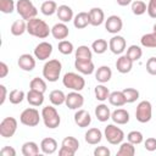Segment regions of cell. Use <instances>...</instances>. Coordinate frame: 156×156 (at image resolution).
<instances>
[{
  "label": "cell",
  "instance_id": "cell-2",
  "mask_svg": "<svg viewBox=\"0 0 156 156\" xmlns=\"http://www.w3.org/2000/svg\"><path fill=\"white\" fill-rule=\"evenodd\" d=\"M61 69H62V63L57 58L49 60L48 62H45L43 67V77L51 83L57 82L61 74Z\"/></svg>",
  "mask_w": 156,
  "mask_h": 156
},
{
  "label": "cell",
  "instance_id": "cell-9",
  "mask_svg": "<svg viewBox=\"0 0 156 156\" xmlns=\"http://www.w3.org/2000/svg\"><path fill=\"white\" fill-rule=\"evenodd\" d=\"M17 119L15 117H5L0 122V135L2 138H11L17 130Z\"/></svg>",
  "mask_w": 156,
  "mask_h": 156
},
{
  "label": "cell",
  "instance_id": "cell-10",
  "mask_svg": "<svg viewBox=\"0 0 156 156\" xmlns=\"http://www.w3.org/2000/svg\"><path fill=\"white\" fill-rule=\"evenodd\" d=\"M84 104V98L79 91H71L66 95L65 105L69 110H79Z\"/></svg>",
  "mask_w": 156,
  "mask_h": 156
},
{
  "label": "cell",
  "instance_id": "cell-8",
  "mask_svg": "<svg viewBox=\"0 0 156 156\" xmlns=\"http://www.w3.org/2000/svg\"><path fill=\"white\" fill-rule=\"evenodd\" d=\"M152 117V105L147 100H143L138 104L135 110V118L140 123H147Z\"/></svg>",
  "mask_w": 156,
  "mask_h": 156
},
{
  "label": "cell",
  "instance_id": "cell-1",
  "mask_svg": "<svg viewBox=\"0 0 156 156\" xmlns=\"http://www.w3.org/2000/svg\"><path fill=\"white\" fill-rule=\"evenodd\" d=\"M27 32L35 38L45 39L51 33V28L49 27V24L45 21H43L38 17H34V18L27 21Z\"/></svg>",
  "mask_w": 156,
  "mask_h": 156
},
{
  "label": "cell",
  "instance_id": "cell-31",
  "mask_svg": "<svg viewBox=\"0 0 156 156\" xmlns=\"http://www.w3.org/2000/svg\"><path fill=\"white\" fill-rule=\"evenodd\" d=\"M11 33L15 37H20L22 35L24 32H27V23L26 20H16L12 24H11Z\"/></svg>",
  "mask_w": 156,
  "mask_h": 156
},
{
  "label": "cell",
  "instance_id": "cell-54",
  "mask_svg": "<svg viewBox=\"0 0 156 156\" xmlns=\"http://www.w3.org/2000/svg\"><path fill=\"white\" fill-rule=\"evenodd\" d=\"M9 74V67L5 62H0V78H5Z\"/></svg>",
  "mask_w": 156,
  "mask_h": 156
},
{
  "label": "cell",
  "instance_id": "cell-34",
  "mask_svg": "<svg viewBox=\"0 0 156 156\" xmlns=\"http://www.w3.org/2000/svg\"><path fill=\"white\" fill-rule=\"evenodd\" d=\"M93 58V52L87 45H80L76 49V60H91Z\"/></svg>",
  "mask_w": 156,
  "mask_h": 156
},
{
  "label": "cell",
  "instance_id": "cell-13",
  "mask_svg": "<svg viewBox=\"0 0 156 156\" xmlns=\"http://www.w3.org/2000/svg\"><path fill=\"white\" fill-rule=\"evenodd\" d=\"M126 46H127V43H126V39L122 35L116 34L108 41V49L115 55H121L126 50Z\"/></svg>",
  "mask_w": 156,
  "mask_h": 156
},
{
  "label": "cell",
  "instance_id": "cell-5",
  "mask_svg": "<svg viewBox=\"0 0 156 156\" xmlns=\"http://www.w3.org/2000/svg\"><path fill=\"white\" fill-rule=\"evenodd\" d=\"M16 11L22 17V20L26 21H29L38 15V10L30 0H18L16 4Z\"/></svg>",
  "mask_w": 156,
  "mask_h": 156
},
{
  "label": "cell",
  "instance_id": "cell-44",
  "mask_svg": "<svg viewBox=\"0 0 156 156\" xmlns=\"http://www.w3.org/2000/svg\"><path fill=\"white\" fill-rule=\"evenodd\" d=\"M124 96H126V100H127V104H133L138 99H139V91L134 88H126L122 90Z\"/></svg>",
  "mask_w": 156,
  "mask_h": 156
},
{
  "label": "cell",
  "instance_id": "cell-18",
  "mask_svg": "<svg viewBox=\"0 0 156 156\" xmlns=\"http://www.w3.org/2000/svg\"><path fill=\"white\" fill-rule=\"evenodd\" d=\"M68 34H69V29H68V27L66 26V23H63V22L56 23V24H54L52 28H51V35H52L55 39H57V40H63V39H66V38L68 37Z\"/></svg>",
  "mask_w": 156,
  "mask_h": 156
},
{
  "label": "cell",
  "instance_id": "cell-29",
  "mask_svg": "<svg viewBox=\"0 0 156 156\" xmlns=\"http://www.w3.org/2000/svg\"><path fill=\"white\" fill-rule=\"evenodd\" d=\"M23 156H37L39 155V146L35 141H26L22 145Z\"/></svg>",
  "mask_w": 156,
  "mask_h": 156
},
{
  "label": "cell",
  "instance_id": "cell-30",
  "mask_svg": "<svg viewBox=\"0 0 156 156\" xmlns=\"http://www.w3.org/2000/svg\"><path fill=\"white\" fill-rule=\"evenodd\" d=\"M49 100L50 102L54 105V106H60L62 104H65L66 101V95L62 90H58V89H55L52 90L50 94H49Z\"/></svg>",
  "mask_w": 156,
  "mask_h": 156
},
{
  "label": "cell",
  "instance_id": "cell-3",
  "mask_svg": "<svg viewBox=\"0 0 156 156\" xmlns=\"http://www.w3.org/2000/svg\"><path fill=\"white\" fill-rule=\"evenodd\" d=\"M41 118H43V122H44L45 127L49 128V129H55L61 123V117H60L57 110L54 106H49L48 105V106L43 107Z\"/></svg>",
  "mask_w": 156,
  "mask_h": 156
},
{
  "label": "cell",
  "instance_id": "cell-53",
  "mask_svg": "<svg viewBox=\"0 0 156 156\" xmlns=\"http://www.w3.org/2000/svg\"><path fill=\"white\" fill-rule=\"evenodd\" d=\"M74 151H72V150H69L68 147H66V146H62L61 145V147H60V150H58V155L60 156H74Z\"/></svg>",
  "mask_w": 156,
  "mask_h": 156
},
{
  "label": "cell",
  "instance_id": "cell-21",
  "mask_svg": "<svg viewBox=\"0 0 156 156\" xmlns=\"http://www.w3.org/2000/svg\"><path fill=\"white\" fill-rule=\"evenodd\" d=\"M26 99H27L29 105H32L34 107H38V106H41L43 102H44V93L29 89V91L26 95Z\"/></svg>",
  "mask_w": 156,
  "mask_h": 156
},
{
  "label": "cell",
  "instance_id": "cell-56",
  "mask_svg": "<svg viewBox=\"0 0 156 156\" xmlns=\"http://www.w3.org/2000/svg\"><path fill=\"white\" fill-rule=\"evenodd\" d=\"M152 29H154V33H156V23L154 24V27H152Z\"/></svg>",
  "mask_w": 156,
  "mask_h": 156
},
{
  "label": "cell",
  "instance_id": "cell-16",
  "mask_svg": "<svg viewBox=\"0 0 156 156\" xmlns=\"http://www.w3.org/2000/svg\"><path fill=\"white\" fill-rule=\"evenodd\" d=\"M89 13V20H90V24L94 27L101 26L105 22V13L102 11V9L100 7H93L88 11Z\"/></svg>",
  "mask_w": 156,
  "mask_h": 156
},
{
  "label": "cell",
  "instance_id": "cell-26",
  "mask_svg": "<svg viewBox=\"0 0 156 156\" xmlns=\"http://www.w3.org/2000/svg\"><path fill=\"white\" fill-rule=\"evenodd\" d=\"M112 77V71L108 66H100L95 71V79L100 83H107Z\"/></svg>",
  "mask_w": 156,
  "mask_h": 156
},
{
  "label": "cell",
  "instance_id": "cell-43",
  "mask_svg": "<svg viewBox=\"0 0 156 156\" xmlns=\"http://www.w3.org/2000/svg\"><path fill=\"white\" fill-rule=\"evenodd\" d=\"M57 49H58V51H60L62 55H69V54H72L73 50H74L73 44H72L69 40H66V39L58 41Z\"/></svg>",
  "mask_w": 156,
  "mask_h": 156
},
{
  "label": "cell",
  "instance_id": "cell-7",
  "mask_svg": "<svg viewBox=\"0 0 156 156\" xmlns=\"http://www.w3.org/2000/svg\"><path fill=\"white\" fill-rule=\"evenodd\" d=\"M40 117H41V113L39 115V111L37 108L28 107V108L23 110L22 113L20 115V122L27 127H35L39 124Z\"/></svg>",
  "mask_w": 156,
  "mask_h": 156
},
{
  "label": "cell",
  "instance_id": "cell-39",
  "mask_svg": "<svg viewBox=\"0 0 156 156\" xmlns=\"http://www.w3.org/2000/svg\"><path fill=\"white\" fill-rule=\"evenodd\" d=\"M26 98V94H24V91L23 90H20V89H13V90H11L10 91V94H9V100H10V102L11 104H13V105H18V104H21L22 101H23V99Z\"/></svg>",
  "mask_w": 156,
  "mask_h": 156
},
{
  "label": "cell",
  "instance_id": "cell-48",
  "mask_svg": "<svg viewBox=\"0 0 156 156\" xmlns=\"http://www.w3.org/2000/svg\"><path fill=\"white\" fill-rule=\"evenodd\" d=\"M144 147L147 151H155L156 150V138H147L144 141Z\"/></svg>",
  "mask_w": 156,
  "mask_h": 156
},
{
  "label": "cell",
  "instance_id": "cell-14",
  "mask_svg": "<svg viewBox=\"0 0 156 156\" xmlns=\"http://www.w3.org/2000/svg\"><path fill=\"white\" fill-rule=\"evenodd\" d=\"M73 118H74V123L78 127H80V128L89 127L90 123H91V116H90V113L87 110H83V108L77 110Z\"/></svg>",
  "mask_w": 156,
  "mask_h": 156
},
{
  "label": "cell",
  "instance_id": "cell-35",
  "mask_svg": "<svg viewBox=\"0 0 156 156\" xmlns=\"http://www.w3.org/2000/svg\"><path fill=\"white\" fill-rule=\"evenodd\" d=\"M94 94H95L96 100H99V101H105V100H107L108 96H110V90H108L107 87H105V85L101 83V84H98V85L95 87Z\"/></svg>",
  "mask_w": 156,
  "mask_h": 156
},
{
  "label": "cell",
  "instance_id": "cell-19",
  "mask_svg": "<svg viewBox=\"0 0 156 156\" xmlns=\"http://www.w3.org/2000/svg\"><path fill=\"white\" fill-rule=\"evenodd\" d=\"M74 67L82 74H91L95 71V66H94V63H93L91 60H87V61L76 60L74 61Z\"/></svg>",
  "mask_w": 156,
  "mask_h": 156
},
{
  "label": "cell",
  "instance_id": "cell-41",
  "mask_svg": "<svg viewBox=\"0 0 156 156\" xmlns=\"http://www.w3.org/2000/svg\"><path fill=\"white\" fill-rule=\"evenodd\" d=\"M61 145L68 147L69 150H72L74 152H77V150L79 149V141L74 136H65L63 140H62V143H61Z\"/></svg>",
  "mask_w": 156,
  "mask_h": 156
},
{
  "label": "cell",
  "instance_id": "cell-47",
  "mask_svg": "<svg viewBox=\"0 0 156 156\" xmlns=\"http://www.w3.org/2000/svg\"><path fill=\"white\" fill-rule=\"evenodd\" d=\"M146 71L151 76H156V57H150L146 61Z\"/></svg>",
  "mask_w": 156,
  "mask_h": 156
},
{
  "label": "cell",
  "instance_id": "cell-24",
  "mask_svg": "<svg viewBox=\"0 0 156 156\" xmlns=\"http://www.w3.org/2000/svg\"><path fill=\"white\" fill-rule=\"evenodd\" d=\"M58 20L63 23H67L69 21H73V10L68 6V5H60L57 7V12H56Z\"/></svg>",
  "mask_w": 156,
  "mask_h": 156
},
{
  "label": "cell",
  "instance_id": "cell-42",
  "mask_svg": "<svg viewBox=\"0 0 156 156\" xmlns=\"http://www.w3.org/2000/svg\"><path fill=\"white\" fill-rule=\"evenodd\" d=\"M146 10H147V6H146V4H145L144 1H141V0H135V1L132 2V12H133L134 15L141 16V15H144V13L146 12Z\"/></svg>",
  "mask_w": 156,
  "mask_h": 156
},
{
  "label": "cell",
  "instance_id": "cell-11",
  "mask_svg": "<svg viewBox=\"0 0 156 156\" xmlns=\"http://www.w3.org/2000/svg\"><path fill=\"white\" fill-rule=\"evenodd\" d=\"M122 27H123L122 18L117 15H111L107 17V20H105V29L111 34L119 33L122 30Z\"/></svg>",
  "mask_w": 156,
  "mask_h": 156
},
{
  "label": "cell",
  "instance_id": "cell-38",
  "mask_svg": "<svg viewBox=\"0 0 156 156\" xmlns=\"http://www.w3.org/2000/svg\"><path fill=\"white\" fill-rule=\"evenodd\" d=\"M46 88H48L46 82L43 78H39V77L33 78L29 83V89H33V90H37V91H40V93H45Z\"/></svg>",
  "mask_w": 156,
  "mask_h": 156
},
{
  "label": "cell",
  "instance_id": "cell-49",
  "mask_svg": "<svg viewBox=\"0 0 156 156\" xmlns=\"http://www.w3.org/2000/svg\"><path fill=\"white\" fill-rule=\"evenodd\" d=\"M146 12L151 18H156V0H149Z\"/></svg>",
  "mask_w": 156,
  "mask_h": 156
},
{
  "label": "cell",
  "instance_id": "cell-15",
  "mask_svg": "<svg viewBox=\"0 0 156 156\" xmlns=\"http://www.w3.org/2000/svg\"><path fill=\"white\" fill-rule=\"evenodd\" d=\"M18 67L26 72H30L34 69L35 67V58L30 55V54H22L20 57H18Z\"/></svg>",
  "mask_w": 156,
  "mask_h": 156
},
{
  "label": "cell",
  "instance_id": "cell-28",
  "mask_svg": "<svg viewBox=\"0 0 156 156\" xmlns=\"http://www.w3.org/2000/svg\"><path fill=\"white\" fill-rule=\"evenodd\" d=\"M95 116L100 122H106L111 118V111L105 104H100L95 107Z\"/></svg>",
  "mask_w": 156,
  "mask_h": 156
},
{
  "label": "cell",
  "instance_id": "cell-25",
  "mask_svg": "<svg viewBox=\"0 0 156 156\" xmlns=\"http://www.w3.org/2000/svg\"><path fill=\"white\" fill-rule=\"evenodd\" d=\"M90 24V20H89V13L88 12H78L74 17H73V26L77 29H83L85 27H88Z\"/></svg>",
  "mask_w": 156,
  "mask_h": 156
},
{
  "label": "cell",
  "instance_id": "cell-32",
  "mask_svg": "<svg viewBox=\"0 0 156 156\" xmlns=\"http://www.w3.org/2000/svg\"><path fill=\"white\" fill-rule=\"evenodd\" d=\"M135 155V146L130 141H122L121 146L117 151V156H134Z\"/></svg>",
  "mask_w": 156,
  "mask_h": 156
},
{
  "label": "cell",
  "instance_id": "cell-27",
  "mask_svg": "<svg viewBox=\"0 0 156 156\" xmlns=\"http://www.w3.org/2000/svg\"><path fill=\"white\" fill-rule=\"evenodd\" d=\"M108 101L112 106H116V107H121L123 105L127 104V100H126V96L123 94V91L121 90H116V91H112L110 93V96H108Z\"/></svg>",
  "mask_w": 156,
  "mask_h": 156
},
{
  "label": "cell",
  "instance_id": "cell-46",
  "mask_svg": "<svg viewBox=\"0 0 156 156\" xmlns=\"http://www.w3.org/2000/svg\"><path fill=\"white\" fill-rule=\"evenodd\" d=\"M16 5L13 0H0V11L2 13H12Z\"/></svg>",
  "mask_w": 156,
  "mask_h": 156
},
{
  "label": "cell",
  "instance_id": "cell-33",
  "mask_svg": "<svg viewBox=\"0 0 156 156\" xmlns=\"http://www.w3.org/2000/svg\"><path fill=\"white\" fill-rule=\"evenodd\" d=\"M57 4L52 0H48V1H44L40 6V11L43 15L45 16H52L54 13L57 12Z\"/></svg>",
  "mask_w": 156,
  "mask_h": 156
},
{
  "label": "cell",
  "instance_id": "cell-20",
  "mask_svg": "<svg viewBox=\"0 0 156 156\" xmlns=\"http://www.w3.org/2000/svg\"><path fill=\"white\" fill-rule=\"evenodd\" d=\"M40 150L45 155H52L57 150V141L54 138H44L40 143Z\"/></svg>",
  "mask_w": 156,
  "mask_h": 156
},
{
  "label": "cell",
  "instance_id": "cell-37",
  "mask_svg": "<svg viewBox=\"0 0 156 156\" xmlns=\"http://www.w3.org/2000/svg\"><path fill=\"white\" fill-rule=\"evenodd\" d=\"M133 62H135V61H139L140 58H141V56H143V50H141V48L140 46H138V45H130L128 49H127V54H126Z\"/></svg>",
  "mask_w": 156,
  "mask_h": 156
},
{
  "label": "cell",
  "instance_id": "cell-50",
  "mask_svg": "<svg viewBox=\"0 0 156 156\" xmlns=\"http://www.w3.org/2000/svg\"><path fill=\"white\" fill-rule=\"evenodd\" d=\"M111 151L106 146H98L94 150V156H110Z\"/></svg>",
  "mask_w": 156,
  "mask_h": 156
},
{
  "label": "cell",
  "instance_id": "cell-23",
  "mask_svg": "<svg viewBox=\"0 0 156 156\" xmlns=\"http://www.w3.org/2000/svg\"><path fill=\"white\" fill-rule=\"evenodd\" d=\"M111 118L116 124H127L129 122V112L124 108H117L111 112Z\"/></svg>",
  "mask_w": 156,
  "mask_h": 156
},
{
  "label": "cell",
  "instance_id": "cell-4",
  "mask_svg": "<svg viewBox=\"0 0 156 156\" xmlns=\"http://www.w3.org/2000/svg\"><path fill=\"white\" fill-rule=\"evenodd\" d=\"M62 83L66 88L72 89L74 91H80L85 87V79L80 74L74 72H67L62 78Z\"/></svg>",
  "mask_w": 156,
  "mask_h": 156
},
{
  "label": "cell",
  "instance_id": "cell-52",
  "mask_svg": "<svg viewBox=\"0 0 156 156\" xmlns=\"http://www.w3.org/2000/svg\"><path fill=\"white\" fill-rule=\"evenodd\" d=\"M6 98H9L7 96V89L4 84H0V105H4Z\"/></svg>",
  "mask_w": 156,
  "mask_h": 156
},
{
  "label": "cell",
  "instance_id": "cell-36",
  "mask_svg": "<svg viewBox=\"0 0 156 156\" xmlns=\"http://www.w3.org/2000/svg\"><path fill=\"white\" fill-rule=\"evenodd\" d=\"M140 44L144 48H149V49H154L156 48V33H146L141 37L140 39Z\"/></svg>",
  "mask_w": 156,
  "mask_h": 156
},
{
  "label": "cell",
  "instance_id": "cell-17",
  "mask_svg": "<svg viewBox=\"0 0 156 156\" xmlns=\"http://www.w3.org/2000/svg\"><path fill=\"white\" fill-rule=\"evenodd\" d=\"M133 61L127 56V55H121L117 61H116V68L119 73L122 74H126V73H129L133 68Z\"/></svg>",
  "mask_w": 156,
  "mask_h": 156
},
{
  "label": "cell",
  "instance_id": "cell-12",
  "mask_svg": "<svg viewBox=\"0 0 156 156\" xmlns=\"http://www.w3.org/2000/svg\"><path fill=\"white\" fill-rule=\"evenodd\" d=\"M51 54H52V45L49 41H41L34 49V57L40 61L48 60L51 56Z\"/></svg>",
  "mask_w": 156,
  "mask_h": 156
},
{
  "label": "cell",
  "instance_id": "cell-22",
  "mask_svg": "<svg viewBox=\"0 0 156 156\" xmlns=\"http://www.w3.org/2000/svg\"><path fill=\"white\" fill-rule=\"evenodd\" d=\"M84 139L90 145H96L102 140V133L99 128H90L85 132Z\"/></svg>",
  "mask_w": 156,
  "mask_h": 156
},
{
  "label": "cell",
  "instance_id": "cell-45",
  "mask_svg": "<svg viewBox=\"0 0 156 156\" xmlns=\"http://www.w3.org/2000/svg\"><path fill=\"white\" fill-rule=\"evenodd\" d=\"M127 140L130 141V143L134 144V145H139V144L143 143L144 136H143L141 132H139V130H132V132L128 133V135H127Z\"/></svg>",
  "mask_w": 156,
  "mask_h": 156
},
{
  "label": "cell",
  "instance_id": "cell-55",
  "mask_svg": "<svg viewBox=\"0 0 156 156\" xmlns=\"http://www.w3.org/2000/svg\"><path fill=\"white\" fill-rule=\"evenodd\" d=\"M116 1H117V4L119 6H127V5L133 2V0H116Z\"/></svg>",
  "mask_w": 156,
  "mask_h": 156
},
{
  "label": "cell",
  "instance_id": "cell-51",
  "mask_svg": "<svg viewBox=\"0 0 156 156\" xmlns=\"http://www.w3.org/2000/svg\"><path fill=\"white\" fill-rule=\"evenodd\" d=\"M1 156H16V150L12 146H4L0 150Z\"/></svg>",
  "mask_w": 156,
  "mask_h": 156
},
{
  "label": "cell",
  "instance_id": "cell-6",
  "mask_svg": "<svg viewBox=\"0 0 156 156\" xmlns=\"http://www.w3.org/2000/svg\"><path fill=\"white\" fill-rule=\"evenodd\" d=\"M104 136L111 145H118L124 139V132L115 124H107L104 130Z\"/></svg>",
  "mask_w": 156,
  "mask_h": 156
},
{
  "label": "cell",
  "instance_id": "cell-40",
  "mask_svg": "<svg viewBox=\"0 0 156 156\" xmlns=\"http://www.w3.org/2000/svg\"><path fill=\"white\" fill-rule=\"evenodd\" d=\"M107 48H108V44H107V41H106L105 39H96V40H94L93 44H91L93 51H94L95 54H98V55L104 54V52L107 50Z\"/></svg>",
  "mask_w": 156,
  "mask_h": 156
}]
</instances>
